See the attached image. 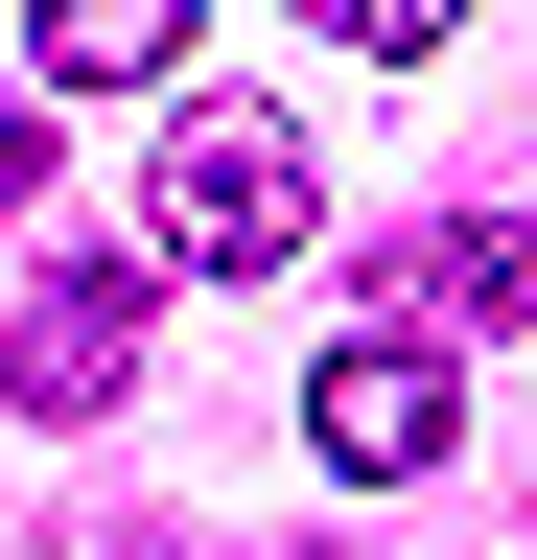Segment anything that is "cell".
<instances>
[{
	"label": "cell",
	"mask_w": 537,
	"mask_h": 560,
	"mask_svg": "<svg viewBox=\"0 0 537 560\" xmlns=\"http://www.w3.org/2000/svg\"><path fill=\"white\" fill-rule=\"evenodd\" d=\"M397 304L421 327H537V210H444V234L397 257Z\"/></svg>",
	"instance_id": "cell-4"
},
{
	"label": "cell",
	"mask_w": 537,
	"mask_h": 560,
	"mask_svg": "<svg viewBox=\"0 0 537 560\" xmlns=\"http://www.w3.org/2000/svg\"><path fill=\"white\" fill-rule=\"evenodd\" d=\"M141 234H164L187 280H281V257L327 234V164H304L257 94H187V117H164V210H141Z\"/></svg>",
	"instance_id": "cell-1"
},
{
	"label": "cell",
	"mask_w": 537,
	"mask_h": 560,
	"mask_svg": "<svg viewBox=\"0 0 537 560\" xmlns=\"http://www.w3.org/2000/svg\"><path fill=\"white\" fill-rule=\"evenodd\" d=\"M24 187H47V117H24V94H0V210H24Z\"/></svg>",
	"instance_id": "cell-7"
},
{
	"label": "cell",
	"mask_w": 537,
	"mask_h": 560,
	"mask_svg": "<svg viewBox=\"0 0 537 560\" xmlns=\"http://www.w3.org/2000/svg\"><path fill=\"white\" fill-rule=\"evenodd\" d=\"M117 374H141V280H117V257H71L47 304H0V397H24V420H94Z\"/></svg>",
	"instance_id": "cell-3"
},
{
	"label": "cell",
	"mask_w": 537,
	"mask_h": 560,
	"mask_svg": "<svg viewBox=\"0 0 537 560\" xmlns=\"http://www.w3.org/2000/svg\"><path fill=\"white\" fill-rule=\"evenodd\" d=\"M327 47H467V0H304Z\"/></svg>",
	"instance_id": "cell-6"
},
{
	"label": "cell",
	"mask_w": 537,
	"mask_h": 560,
	"mask_svg": "<svg viewBox=\"0 0 537 560\" xmlns=\"http://www.w3.org/2000/svg\"><path fill=\"white\" fill-rule=\"evenodd\" d=\"M304 444L351 467V490H421V467L467 444V397H444V350H421V327H351V350L304 374Z\"/></svg>",
	"instance_id": "cell-2"
},
{
	"label": "cell",
	"mask_w": 537,
	"mask_h": 560,
	"mask_svg": "<svg viewBox=\"0 0 537 560\" xmlns=\"http://www.w3.org/2000/svg\"><path fill=\"white\" fill-rule=\"evenodd\" d=\"M47 94H164V70H187V0H47Z\"/></svg>",
	"instance_id": "cell-5"
}]
</instances>
